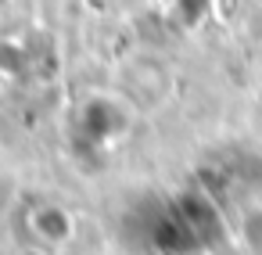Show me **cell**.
<instances>
[{
	"label": "cell",
	"instance_id": "cell-1",
	"mask_svg": "<svg viewBox=\"0 0 262 255\" xmlns=\"http://www.w3.org/2000/svg\"><path fill=\"white\" fill-rule=\"evenodd\" d=\"M26 255H47V251H43V248H33V251H26Z\"/></svg>",
	"mask_w": 262,
	"mask_h": 255
}]
</instances>
